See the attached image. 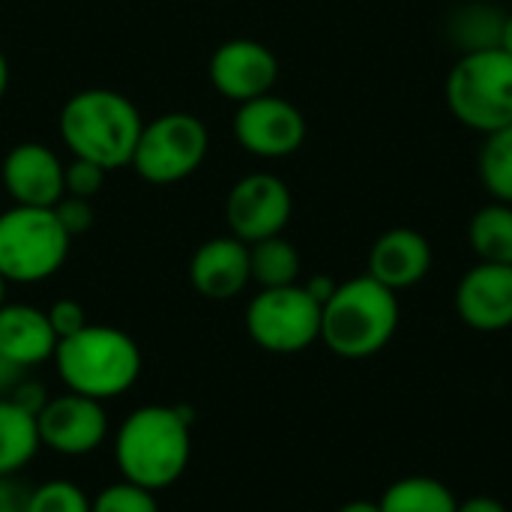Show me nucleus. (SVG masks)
Segmentation results:
<instances>
[{
    "label": "nucleus",
    "instance_id": "obj_1",
    "mask_svg": "<svg viewBox=\"0 0 512 512\" xmlns=\"http://www.w3.org/2000/svg\"><path fill=\"white\" fill-rule=\"evenodd\" d=\"M192 459V414L186 408L144 405L114 435V462L123 480L159 492L174 486Z\"/></svg>",
    "mask_w": 512,
    "mask_h": 512
},
{
    "label": "nucleus",
    "instance_id": "obj_2",
    "mask_svg": "<svg viewBox=\"0 0 512 512\" xmlns=\"http://www.w3.org/2000/svg\"><path fill=\"white\" fill-rule=\"evenodd\" d=\"M60 141L75 159L114 171L132 162L144 120L135 102L108 87H90L66 99L60 108Z\"/></svg>",
    "mask_w": 512,
    "mask_h": 512
},
{
    "label": "nucleus",
    "instance_id": "obj_3",
    "mask_svg": "<svg viewBox=\"0 0 512 512\" xmlns=\"http://www.w3.org/2000/svg\"><path fill=\"white\" fill-rule=\"evenodd\" d=\"M399 330V297L369 273L339 282L321 306V342L342 360L381 354Z\"/></svg>",
    "mask_w": 512,
    "mask_h": 512
},
{
    "label": "nucleus",
    "instance_id": "obj_4",
    "mask_svg": "<svg viewBox=\"0 0 512 512\" xmlns=\"http://www.w3.org/2000/svg\"><path fill=\"white\" fill-rule=\"evenodd\" d=\"M54 366L69 393L108 402L135 387L144 357L129 333L108 324H87L57 342Z\"/></svg>",
    "mask_w": 512,
    "mask_h": 512
},
{
    "label": "nucleus",
    "instance_id": "obj_5",
    "mask_svg": "<svg viewBox=\"0 0 512 512\" xmlns=\"http://www.w3.org/2000/svg\"><path fill=\"white\" fill-rule=\"evenodd\" d=\"M447 105L450 114L480 132H498L512 123V54L504 48L459 54L447 75Z\"/></svg>",
    "mask_w": 512,
    "mask_h": 512
},
{
    "label": "nucleus",
    "instance_id": "obj_6",
    "mask_svg": "<svg viewBox=\"0 0 512 512\" xmlns=\"http://www.w3.org/2000/svg\"><path fill=\"white\" fill-rule=\"evenodd\" d=\"M72 237L54 207H9L0 213V276L15 285L51 279L69 258Z\"/></svg>",
    "mask_w": 512,
    "mask_h": 512
},
{
    "label": "nucleus",
    "instance_id": "obj_7",
    "mask_svg": "<svg viewBox=\"0 0 512 512\" xmlns=\"http://www.w3.org/2000/svg\"><path fill=\"white\" fill-rule=\"evenodd\" d=\"M210 150V132L201 117L189 111H168L144 123L132 153V171L153 183H180L201 168Z\"/></svg>",
    "mask_w": 512,
    "mask_h": 512
},
{
    "label": "nucleus",
    "instance_id": "obj_8",
    "mask_svg": "<svg viewBox=\"0 0 512 512\" xmlns=\"http://www.w3.org/2000/svg\"><path fill=\"white\" fill-rule=\"evenodd\" d=\"M246 333L267 354H300L321 339V303L303 285L261 288L246 306Z\"/></svg>",
    "mask_w": 512,
    "mask_h": 512
},
{
    "label": "nucleus",
    "instance_id": "obj_9",
    "mask_svg": "<svg viewBox=\"0 0 512 512\" xmlns=\"http://www.w3.org/2000/svg\"><path fill=\"white\" fill-rule=\"evenodd\" d=\"M291 213H294V198L288 183L267 171L246 174L243 180H237L225 201L228 228L246 246L267 237H279L291 222Z\"/></svg>",
    "mask_w": 512,
    "mask_h": 512
},
{
    "label": "nucleus",
    "instance_id": "obj_10",
    "mask_svg": "<svg viewBox=\"0 0 512 512\" xmlns=\"http://www.w3.org/2000/svg\"><path fill=\"white\" fill-rule=\"evenodd\" d=\"M234 138L246 153L258 159H285L303 147L306 117L294 102L264 93L237 105Z\"/></svg>",
    "mask_w": 512,
    "mask_h": 512
},
{
    "label": "nucleus",
    "instance_id": "obj_11",
    "mask_svg": "<svg viewBox=\"0 0 512 512\" xmlns=\"http://www.w3.org/2000/svg\"><path fill=\"white\" fill-rule=\"evenodd\" d=\"M36 432L39 444L60 456H87L102 447L108 435V414L102 402L66 390L63 396L48 399L36 414Z\"/></svg>",
    "mask_w": 512,
    "mask_h": 512
},
{
    "label": "nucleus",
    "instance_id": "obj_12",
    "mask_svg": "<svg viewBox=\"0 0 512 512\" xmlns=\"http://www.w3.org/2000/svg\"><path fill=\"white\" fill-rule=\"evenodd\" d=\"M210 84L231 102L243 105L273 93L279 78L276 54L258 39H228L210 57Z\"/></svg>",
    "mask_w": 512,
    "mask_h": 512
},
{
    "label": "nucleus",
    "instance_id": "obj_13",
    "mask_svg": "<svg viewBox=\"0 0 512 512\" xmlns=\"http://www.w3.org/2000/svg\"><path fill=\"white\" fill-rule=\"evenodd\" d=\"M456 315L477 333H504L512 327V267L486 264L471 267L456 285Z\"/></svg>",
    "mask_w": 512,
    "mask_h": 512
},
{
    "label": "nucleus",
    "instance_id": "obj_14",
    "mask_svg": "<svg viewBox=\"0 0 512 512\" xmlns=\"http://www.w3.org/2000/svg\"><path fill=\"white\" fill-rule=\"evenodd\" d=\"M0 180L12 204L21 207H54L66 189H63V162L54 150H48L39 141L15 144L0 168Z\"/></svg>",
    "mask_w": 512,
    "mask_h": 512
},
{
    "label": "nucleus",
    "instance_id": "obj_15",
    "mask_svg": "<svg viewBox=\"0 0 512 512\" xmlns=\"http://www.w3.org/2000/svg\"><path fill=\"white\" fill-rule=\"evenodd\" d=\"M189 282L207 300H234L252 282L249 246L234 234L201 243L189 261Z\"/></svg>",
    "mask_w": 512,
    "mask_h": 512
},
{
    "label": "nucleus",
    "instance_id": "obj_16",
    "mask_svg": "<svg viewBox=\"0 0 512 512\" xmlns=\"http://www.w3.org/2000/svg\"><path fill=\"white\" fill-rule=\"evenodd\" d=\"M432 270V246L414 228H390L369 249V276L390 291L420 285Z\"/></svg>",
    "mask_w": 512,
    "mask_h": 512
},
{
    "label": "nucleus",
    "instance_id": "obj_17",
    "mask_svg": "<svg viewBox=\"0 0 512 512\" xmlns=\"http://www.w3.org/2000/svg\"><path fill=\"white\" fill-rule=\"evenodd\" d=\"M54 351L57 336L45 309L27 303L0 306V357L15 363L18 369H33L45 360H54Z\"/></svg>",
    "mask_w": 512,
    "mask_h": 512
},
{
    "label": "nucleus",
    "instance_id": "obj_18",
    "mask_svg": "<svg viewBox=\"0 0 512 512\" xmlns=\"http://www.w3.org/2000/svg\"><path fill=\"white\" fill-rule=\"evenodd\" d=\"M504 21L507 12H501V6L489 0H465L456 9H450L444 21V33L459 48V54H474V51L501 48Z\"/></svg>",
    "mask_w": 512,
    "mask_h": 512
},
{
    "label": "nucleus",
    "instance_id": "obj_19",
    "mask_svg": "<svg viewBox=\"0 0 512 512\" xmlns=\"http://www.w3.org/2000/svg\"><path fill=\"white\" fill-rule=\"evenodd\" d=\"M39 447L36 417L9 396H0V477L18 474Z\"/></svg>",
    "mask_w": 512,
    "mask_h": 512
},
{
    "label": "nucleus",
    "instance_id": "obj_20",
    "mask_svg": "<svg viewBox=\"0 0 512 512\" xmlns=\"http://www.w3.org/2000/svg\"><path fill=\"white\" fill-rule=\"evenodd\" d=\"M468 243L486 264L512 267V204L489 201L468 222Z\"/></svg>",
    "mask_w": 512,
    "mask_h": 512
},
{
    "label": "nucleus",
    "instance_id": "obj_21",
    "mask_svg": "<svg viewBox=\"0 0 512 512\" xmlns=\"http://www.w3.org/2000/svg\"><path fill=\"white\" fill-rule=\"evenodd\" d=\"M381 512H456L459 501L450 486L435 477H402L381 495Z\"/></svg>",
    "mask_w": 512,
    "mask_h": 512
},
{
    "label": "nucleus",
    "instance_id": "obj_22",
    "mask_svg": "<svg viewBox=\"0 0 512 512\" xmlns=\"http://www.w3.org/2000/svg\"><path fill=\"white\" fill-rule=\"evenodd\" d=\"M249 267H252V282L261 288H285L297 285L300 279V252L291 240L267 237L249 246Z\"/></svg>",
    "mask_w": 512,
    "mask_h": 512
},
{
    "label": "nucleus",
    "instance_id": "obj_23",
    "mask_svg": "<svg viewBox=\"0 0 512 512\" xmlns=\"http://www.w3.org/2000/svg\"><path fill=\"white\" fill-rule=\"evenodd\" d=\"M477 171L492 201L512 204V123L486 135L477 156Z\"/></svg>",
    "mask_w": 512,
    "mask_h": 512
},
{
    "label": "nucleus",
    "instance_id": "obj_24",
    "mask_svg": "<svg viewBox=\"0 0 512 512\" xmlns=\"http://www.w3.org/2000/svg\"><path fill=\"white\" fill-rule=\"evenodd\" d=\"M90 498L69 480H48L30 489L27 512H90Z\"/></svg>",
    "mask_w": 512,
    "mask_h": 512
},
{
    "label": "nucleus",
    "instance_id": "obj_25",
    "mask_svg": "<svg viewBox=\"0 0 512 512\" xmlns=\"http://www.w3.org/2000/svg\"><path fill=\"white\" fill-rule=\"evenodd\" d=\"M90 512H159V504H156V495L150 489H141L129 480H120V483L105 486L93 498Z\"/></svg>",
    "mask_w": 512,
    "mask_h": 512
},
{
    "label": "nucleus",
    "instance_id": "obj_26",
    "mask_svg": "<svg viewBox=\"0 0 512 512\" xmlns=\"http://www.w3.org/2000/svg\"><path fill=\"white\" fill-rule=\"evenodd\" d=\"M105 174L108 171H102L96 162H87V159H75L72 156V162L63 165V189L72 198H87L90 201V198L99 195V189L105 183Z\"/></svg>",
    "mask_w": 512,
    "mask_h": 512
},
{
    "label": "nucleus",
    "instance_id": "obj_27",
    "mask_svg": "<svg viewBox=\"0 0 512 512\" xmlns=\"http://www.w3.org/2000/svg\"><path fill=\"white\" fill-rule=\"evenodd\" d=\"M45 312H48V321H51V330H54L57 342L66 339V336H75L78 330H84L90 324L87 312H84V306L78 300H57Z\"/></svg>",
    "mask_w": 512,
    "mask_h": 512
},
{
    "label": "nucleus",
    "instance_id": "obj_28",
    "mask_svg": "<svg viewBox=\"0 0 512 512\" xmlns=\"http://www.w3.org/2000/svg\"><path fill=\"white\" fill-rule=\"evenodd\" d=\"M54 213L60 219V225L66 228V234L75 240L81 237L84 231H90L93 225V207L87 198H72V195H63L57 204H54Z\"/></svg>",
    "mask_w": 512,
    "mask_h": 512
},
{
    "label": "nucleus",
    "instance_id": "obj_29",
    "mask_svg": "<svg viewBox=\"0 0 512 512\" xmlns=\"http://www.w3.org/2000/svg\"><path fill=\"white\" fill-rule=\"evenodd\" d=\"M30 489L15 480V474L0 477V512H27Z\"/></svg>",
    "mask_w": 512,
    "mask_h": 512
},
{
    "label": "nucleus",
    "instance_id": "obj_30",
    "mask_svg": "<svg viewBox=\"0 0 512 512\" xmlns=\"http://www.w3.org/2000/svg\"><path fill=\"white\" fill-rule=\"evenodd\" d=\"M9 399H12V402H18L24 411H30V414L36 417V414L45 408V402H48V393H45V387H42L39 381H27V378H24V381H21V384H18L12 393H9Z\"/></svg>",
    "mask_w": 512,
    "mask_h": 512
},
{
    "label": "nucleus",
    "instance_id": "obj_31",
    "mask_svg": "<svg viewBox=\"0 0 512 512\" xmlns=\"http://www.w3.org/2000/svg\"><path fill=\"white\" fill-rule=\"evenodd\" d=\"M21 381H24V369H18L6 357H0V396H9Z\"/></svg>",
    "mask_w": 512,
    "mask_h": 512
},
{
    "label": "nucleus",
    "instance_id": "obj_32",
    "mask_svg": "<svg viewBox=\"0 0 512 512\" xmlns=\"http://www.w3.org/2000/svg\"><path fill=\"white\" fill-rule=\"evenodd\" d=\"M456 512H510L498 498H489V495H474L468 501H459Z\"/></svg>",
    "mask_w": 512,
    "mask_h": 512
},
{
    "label": "nucleus",
    "instance_id": "obj_33",
    "mask_svg": "<svg viewBox=\"0 0 512 512\" xmlns=\"http://www.w3.org/2000/svg\"><path fill=\"white\" fill-rule=\"evenodd\" d=\"M336 285H339V282H333L330 276H315V279H309V282H306L303 288H306V291H309V294H312V297H315V300H318V303L324 306V303H327V300L333 297Z\"/></svg>",
    "mask_w": 512,
    "mask_h": 512
},
{
    "label": "nucleus",
    "instance_id": "obj_34",
    "mask_svg": "<svg viewBox=\"0 0 512 512\" xmlns=\"http://www.w3.org/2000/svg\"><path fill=\"white\" fill-rule=\"evenodd\" d=\"M336 512H381V504L378 501H348L345 507H339Z\"/></svg>",
    "mask_w": 512,
    "mask_h": 512
},
{
    "label": "nucleus",
    "instance_id": "obj_35",
    "mask_svg": "<svg viewBox=\"0 0 512 512\" xmlns=\"http://www.w3.org/2000/svg\"><path fill=\"white\" fill-rule=\"evenodd\" d=\"M6 87H9V63H6V54L0 51V99L6 96Z\"/></svg>",
    "mask_w": 512,
    "mask_h": 512
},
{
    "label": "nucleus",
    "instance_id": "obj_36",
    "mask_svg": "<svg viewBox=\"0 0 512 512\" xmlns=\"http://www.w3.org/2000/svg\"><path fill=\"white\" fill-rule=\"evenodd\" d=\"M501 48L512 54V12L507 15V21H504V36H501Z\"/></svg>",
    "mask_w": 512,
    "mask_h": 512
},
{
    "label": "nucleus",
    "instance_id": "obj_37",
    "mask_svg": "<svg viewBox=\"0 0 512 512\" xmlns=\"http://www.w3.org/2000/svg\"><path fill=\"white\" fill-rule=\"evenodd\" d=\"M6 285H9V282H6V279L0 276V306L6 303Z\"/></svg>",
    "mask_w": 512,
    "mask_h": 512
}]
</instances>
